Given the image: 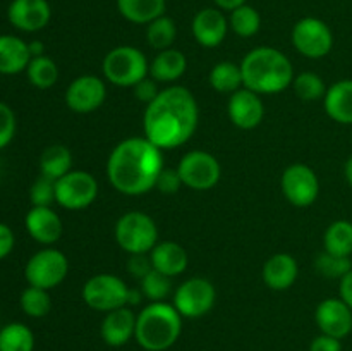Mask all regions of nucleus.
I'll return each instance as SVG.
<instances>
[{"label": "nucleus", "mask_w": 352, "mask_h": 351, "mask_svg": "<svg viewBox=\"0 0 352 351\" xmlns=\"http://www.w3.org/2000/svg\"><path fill=\"white\" fill-rule=\"evenodd\" d=\"M198 120L199 109L195 95L186 86H168L160 89L157 98L144 109V138L160 150H172L191 140Z\"/></svg>", "instance_id": "1"}, {"label": "nucleus", "mask_w": 352, "mask_h": 351, "mask_svg": "<svg viewBox=\"0 0 352 351\" xmlns=\"http://www.w3.org/2000/svg\"><path fill=\"white\" fill-rule=\"evenodd\" d=\"M162 151L144 136L126 138L117 143L107 160L110 184L127 196H140L153 189L164 171Z\"/></svg>", "instance_id": "2"}, {"label": "nucleus", "mask_w": 352, "mask_h": 351, "mask_svg": "<svg viewBox=\"0 0 352 351\" xmlns=\"http://www.w3.org/2000/svg\"><path fill=\"white\" fill-rule=\"evenodd\" d=\"M243 86L258 95H275L294 81V69L287 55L274 47H256L241 62Z\"/></svg>", "instance_id": "3"}, {"label": "nucleus", "mask_w": 352, "mask_h": 351, "mask_svg": "<svg viewBox=\"0 0 352 351\" xmlns=\"http://www.w3.org/2000/svg\"><path fill=\"white\" fill-rule=\"evenodd\" d=\"M182 315L174 305L151 301L136 317L134 339L144 351H167L179 341Z\"/></svg>", "instance_id": "4"}, {"label": "nucleus", "mask_w": 352, "mask_h": 351, "mask_svg": "<svg viewBox=\"0 0 352 351\" xmlns=\"http://www.w3.org/2000/svg\"><path fill=\"white\" fill-rule=\"evenodd\" d=\"M102 71L103 78L112 85L133 88L150 76V62L140 48L120 45L103 57Z\"/></svg>", "instance_id": "5"}, {"label": "nucleus", "mask_w": 352, "mask_h": 351, "mask_svg": "<svg viewBox=\"0 0 352 351\" xmlns=\"http://www.w3.org/2000/svg\"><path fill=\"white\" fill-rule=\"evenodd\" d=\"M116 241L126 253H150L158 243V227L148 213L131 210L116 224Z\"/></svg>", "instance_id": "6"}, {"label": "nucleus", "mask_w": 352, "mask_h": 351, "mask_svg": "<svg viewBox=\"0 0 352 351\" xmlns=\"http://www.w3.org/2000/svg\"><path fill=\"white\" fill-rule=\"evenodd\" d=\"M127 292L129 286L119 275L102 272L85 282L81 296L89 308L109 313L120 306H127Z\"/></svg>", "instance_id": "7"}, {"label": "nucleus", "mask_w": 352, "mask_h": 351, "mask_svg": "<svg viewBox=\"0 0 352 351\" xmlns=\"http://www.w3.org/2000/svg\"><path fill=\"white\" fill-rule=\"evenodd\" d=\"M67 257L55 248H45V250L34 253L28 260L26 268H24V275H26V281L30 282V286L47 289V291L64 282V279L67 277Z\"/></svg>", "instance_id": "8"}, {"label": "nucleus", "mask_w": 352, "mask_h": 351, "mask_svg": "<svg viewBox=\"0 0 352 351\" xmlns=\"http://www.w3.org/2000/svg\"><path fill=\"white\" fill-rule=\"evenodd\" d=\"M98 196V181L86 171H71L55 181V203L67 210H85Z\"/></svg>", "instance_id": "9"}, {"label": "nucleus", "mask_w": 352, "mask_h": 351, "mask_svg": "<svg viewBox=\"0 0 352 351\" xmlns=\"http://www.w3.org/2000/svg\"><path fill=\"white\" fill-rule=\"evenodd\" d=\"M292 45L305 57L322 58L332 52L333 33L325 21L302 17L292 28Z\"/></svg>", "instance_id": "10"}, {"label": "nucleus", "mask_w": 352, "mask_h": 351, "mask_svg": "<svg viewBox=\"0 0 352 351\" xmlns=\"http://www.w3.org/2000/svg\"><path fill=\"white\" fill-rule=\"evenodd\" d=\"M177 172L182 179V184L195 191H206L220 181L222 167L220 162L208 151L191 150L181 158Z\"/></svg>", "instance_id": "11"}, {"label": "nucleus", "mask_w": 352, "mask_h": 351, "mask_svg": "<svg viewBox=\"0 0 352 351\" xmlns=\"http://www.w3.org/2000/svg\"><path fill=\"white\" fill-rule=\"evenodd\" d=\"M217 289L208 279L191 277L182 282L174 292V303L182 319H199L213 308Z\"/></svg>", "instance_id": "12"}, {"label": "nucleus", "mask_w": 352, "mask_h": 351, "mask_svg": "<svg viewBox=\"0 0 352 351\" xmlns=\"http://www.w3.org/2000/svg\"><path fill=\"white\" fill-rule=\"evenodd\" d=\"M280 188L285 200L299 209L311 206L320 195L318 176L306 164L289 165L282 172Z\"/></svg>", "instance_id": "13"}, {"label": "nucleus", "mask_w": 352, "mask_h": 351, "mask_svg": "<svg viewBox=\"0 0 352 351\" xmlns=\"http://www.w3.org/2000/svg\"><path fill=\"white\" fill-rule=\"evenodd\" d=\"M107 100V85L95 74H82L72 79L65 92V103L76 114L98 110Z\"/></svg>", "instance_id": "14"}, {"label": "nucleus", "mask_w": 352, "mask_h": 351, "mask_svg": "<svg viewBox=\"0 0 352 351\" xmlns=\"http://www.w3.org/2000/svg\"><path fill=\"white\" fill-rule=\"evenodd\" d=\"M320 332L342 341L352 332V310L340 298H327L315 310Z\"/></svg>", "instance_id": "15"}, {"label": "nucleus", "mask_w": 352, "mask_h": 351, "mask_svg": "<svg viewBox=\"0 0 352 351\" xmlns=\"http://www.w3.org/2000/svg\"><path fill=\"white\" fill-rule=\"evenodd\" d=\"M227 114L232 124L239 129H254L261 124L265 116L263 100L258 93L241 88L230 95Z\"/></svg>", "instance_id": "16"}, {"label": "nucleus", "mask_w": 352, "mask_h": 351, "mask_svg": "<svg viewBox=\"0 0 352 351\" xmlns=\"http://www.w3.org/2000/svg\"><path fill=\"white\" fill-rule=\"evenodd\" d=\"M7 17L17 30L34 33L50 23L52 7L47 0H12Z\"/></svg>", "instance_id": "17"}, {"label": "nucleus", "mask_w": 352, "mask_h": 351, "mask_svg": "<svg viewBox=\"0 0 352 351\" xmlns=\"http://www.w3.org/2000/svg\"><path fill=\"white\" fill-rule=\"evenodd\" d=\"M191 31L195 40L205 48H215L226 40L229 31V21L219 10V7H206L192 17Z\"/></svg>", "instance_id": "18"}, {"label": "nucleus", "mask_w": 352, "mask_h": 351, "mask_svg": "<svg viewBox=\"0 0 352 351\" xmlns=\"http://www.w3.org/2000/svg\"><path fill=\"white\" fill-rule=\"evenodd\" d=\"M136 313L131 306H120L105 313L100 326V336L110 348H120L129 343L136 334Z\"/></svg>", "instance_id": "19"}, {"label": "nucleus", "mask_w": 352, "mask_h": 351, "mask_svg": "<svg viewBox=\"0 0 352 351\" xmlns=\"http://www.w3.org/2000/svg\"><path fill=\"white\" fill-rule=\"evenodd\" d=\"M24 224L30 236L41 244L57 243L64 231L60 217L54 212L52 206H33L26 213Z\"/></svg>", "instance_id": "20"}, {"label": "nucleus", "mask_w": 352, "mask_h": 351, "mask_svg": "<svg viewBox=\"0 0 352 351\" xmlns=\"http://www.w3.org/2000/svg\"><path fill=\"white\" fill-rule=\"evenodd\" d=\"M261 275H263V282L267 284V288L274 289V291H285L298 281V260L289 253L272 255L265 262Z\"/></svg>", "instance_id": "21"}, {"label": "nucleus", "mask_w": 352, "mask_h": 351, "mask_svg": "<svg viewBox=\"0 0 352 351\" xmlns=\"http://www.w3.org/2000/svg\"><path fill=\"white\" fill-rule=\"evenodd\" d=\"M150 258L155 270L170 279L184 274L189 264L188 251L175 241H158L150 251Z\"/></svg>", "instance_id": "22"}, {"label": "nucleus", "mask_w": 352, "mask_h": 351, "mask_svg": "<svg viewBox=\"0 0 352 351\" xmlns=\"http://www.w3.org/2000/svg\"><path fill=\"white\" fill-rule=\"evenodd\" d=\"M323 105L329 117L344 126H352V79H340L327 89Z\"/></svg>", "instance_id": "23"}, {"label": "nucleus", "mask_w": 352, "mask_h": 351, "mask_svg": "<svg viewBox=\"0 0 352 351\" xmlns=\"http://www.w3.org/2000/svg\"><path fill=\"white\" fill-rule=\"evenodd\" d=\"M31 58L26 41L14 34H0V74H17L24 71Z\"/></svg>", "instance_id": "24"}, {"label": "nucleus", "mask_w": 352, "mask_h": 351, "mask_svg": "<svg viewBox=\"0 0 352 351\" xmlns=\"http://www.w3.org/2000/svg\"><path fill=\"white\" fill-rule=\"evenodd\" d=\"M188 67V58L177 48H167L155 55L150 64V76L157 83H174Z\"/></svg>", "instance_id": "25"}, {"label": "nucleus", "mask_w": 352, "mask_h": 351, "mask_svg": "<svg viewBox=\"0 0 352 351\" xmlns=\"http://www.w3.org/2000/svg\"><path fill=\"white\" fill-rule=\"evenodd\" d=\"M165 0H117V10L126 21L134 24H150L164 16Z\"/></svg>", "instance_id": "26"}, {"label": "nucleus", "mask_w": 352, "mask_h": 351, "mask_svg": "<svg viewBox=\"0 0 352 351\" xmlns=\"http://www.w3.org/2000/svg\"><path fill=\"white\" fill-rule=\"evenodd\" d=\"M71 167L72 153L64 145H52V147L45 148L40 157L41 176H47V178L54 179V181H57L62 176L71 172Z\"/></svg>", "instance_id": "27"}, {"label": "nucleus", "mask_w": 352, "mask_h": 351, "mask_svg": "<svg viewBox=\"0 0 352 351\" xmlns=\"http://www.w3.org/2000/svg\"><path fill=\"white\" fill-rule=\"evenodd\" d=\"M210 85L215 92L219 93H229L232 95L234 92L241 89L243 86V71H241V64H236L232 61H222L217 62L210 71Z\"/></svg>", "instance_id": "28"}, {"label": "nucleus", "mask_w": 352, "mask_h": 351, "mask_svg": "<svg viewBox=\"0 0 352 351\" xmlns=\"http://www.w3.org/2000/svg\"><path fill=\"white\" fill-rule=\"evenodd\" d=\"M325 251L339 257L352 255V220H336L327 227L323 234Z\"/></svg>", "instance_id": "29"}, {"label": "nucleus", "mask_w": 352, "mask_h": 351, "mask_svg": "<svg viewBox=\"0 0 352 351\" xmlns=\"http://www.w3.org/2000/svg\"><path fill=\"white\" fill-rule=\"evenodd\" d=\"M34 334L21 322L7 323L0 329V351H33Z\"/></svg>", "instance_id": "30"}, {"label": "nucleus", "mask_w": 352, "mask_h": 351, "mask_svg": "<svg viewBox=\"0 0 352 351\" xmlns=\"http://www.w3.org/2000/svg\"><path fill=\"white\" fill-rule=\"evenodd\" d=\"M146 26V41L151 48L158 52L172 48V43L177 38V26H175V21L172 17L164 14Z\"/></svg>", "instance_id": "31"}, {"label": "nucleus", "mask_w": 352, "mask_h": 351, "mask_svg": "<svg viewBox=\"0 0 352 351\" xmlns=\"http://www.w3.org/2000/svg\"><path fill=\"white\" fill-rule=\"evenodd\" d=\"M28 79L33 86L40 89L52 88L58 79V67L50 57L47 55H40V57H33L28 64Z\"/></svg>", "instance_id": "32"}, {"label": "nucleus", "mask_w": 352, "mask_h": 351, "mask_svg": "<svg viewBox=\"0 0 352 351\" xmlns=\"http://www.w3.org/2000/svg\"><path fill=\"white\" fill-rule=\"evenodd\" d=\"M229 26L232 28L234 33L241 38H251L260 31L261 28V16L254 7L244 6L237 7L230 12Z\"/></svg>", "instance_id": "33"}, {"label": "nucleus", "mask_w": 352, "mask_h": 351, "mask_svg": "<svg viewBox=\"0 0 352 351\" xmlns=\"http://www.w3.org/2000/svg\"><path fill=\"white\" fill-rule=\"evenodd\" d=\"M21 308L28 317L41 319L47 317L52 310V298L47 289L30 286L21 295Z\"/></svg>", "instance_id": "34"}, {"label": "nucleus", "mask_w": 352, "mask_h": 351, "mask_svg": "<svg viewBox=\"0 0 352 351\" xmlns=\"http://www.w3.org/2000/svg\"><path fill=\"white\" fill-rule=\"evenodd\" d=\"M292 88H294L296 95L301 100L306 102H313V100H320L325 96L327 93V85L322 79V76H318L316 72L306 71L301 74L294 76V81H292Z\"/></svg>", "instance_id": "35"}, {"label": "nucleus", "mask_w": 352, "mask_h": 351, "mask_svg": "<svg viewBox=\"0 0 352 351\" xmlns=\"http://www.w3.org/2000/svg\"><path fill=\"white\" fill-rule=\"evenodd\" d=\"M315 268L320 275L327 279H342L352 268L351 257H339V255L329 253L323 250L315 258Z\"/></svg>", "instance_id": "36"}, {"label": "nucleus", "mask_w": 352, "mask_h": 351, "mask_svg": "<svg viewBox=\"0 0 352 351\" xmlns=\"http://www.w3.org/2000/svg\"><path fill=\"white\" fill-rule=\"evenodd\" d=\"M141 292L146 299L151 301H164L168 295H170L172 289V281L170 277L164 275L162 272L155 270L151 268L143 279H141V286H140Z\"/></svg>", "instance_id": "37"}, {"label": "nucleus", "mask_w": 352, "mask_h": 351, "mask_svg": "<svg viewBox=\"0 0 352 351\" xmlns=\"http://www.w3.org/2000/svg\"><path fill=\"white\" fill-rule=\"evenodd\" d=\"M30 198L33 206H50L55 202V181L47 178V176H40L36 181L33 182L30 189Z\"/></svg>", "instance_id": "38"}, {"label": "nucleus", "mask_w": 352, "mask_h": 351, "mask_svg": "<svg viewBox=\"0 0 352 351\" xmlns=\"http://www.w3.org/2000/svg\"><path fill=\"white\" fill-rule=\"evenodd\" d=\"M16 133V116L7 103L0 102V150L12 141Z\"/></svg>", "instance_id": "39"}, {"label": "nucleus", "mask_w": 352, "mask_h": 351, "mask_svg": "<svg viewBox=\"0 0 352 351\" xmlns=\"http://www.w3.org/2000/svg\"><path fill=\"white\" fill-rule=\"evenodd\" d=\"M181 186L184 184H182V179L181 176H179L177 169L164 167V171L158 176L155 188H157L158 191L165 193V195H174V193H177L179 189H181Z\"/></svg>", "instance_id": "40"}, {"label": "nucleus", "mask_w": 352, "mask_h": 351, "mask_svg": "<svg viewBox=\"0 0 352 351\" xmlns=\"http://www.w3.org/2000/svg\"><path fill=\"white\" fill-rule=\"evenodd\" d=\"M134 89V96H136L140 102L143 103H151L155 98L158 96V93H160V89H158V83L155 81L151 76H148V78H144L143 81L138 83L136 86H133Z\"/></svg>", "instance_id": "41"}, {"label": "nucleus", "mask_w": 352, "mask_h": 351, "mask_svg": "<svg viewBox=\"0 0 352 351\" xmlns=\"http://www.w3.org/2000/svg\"><path fill=\"white\" fill-rule=\"evenodd\" d=\"M151 268H153V265H151V258L148 253L131 255L129 260H127V270H129V274L133 275V277L140 279V281L151 270Z\"/></svg>", "instance_id": "42"}, {"label": "nucleus", "mask_w": 352, "mask_h": 351, "mask_svg": "<svg viewBox=\"0 0 352 351\" xmlns=\"http://www.w3.org/2000/svg\"><path fill=\"white\" fill-rule=\"evenodd\" d=\"M309 351H342V341L327 334H320L311 341Z\"/></svg>", "instance_id": "43"}, {"label": "nucleus", "mask_w": 352, "mask_h": 351, "mask_svg": "<svg viewBox=\"0 0 352 351\" xmlns=\"http://www.w3.org/2000/svg\"><path fill=\"white\" fill-rule=\"evenodd\" d=\"M14 248V233L9 226L0 222V260L6 258Z\"/></svg>", "instance_id": "44"}, {"label": "nucleus", "mask_w": 352, "mask_h": 351, "mask_svg": "<svg viewBox=\"0 0 352 351\" xmlns=\"http://www.w3.org/2000/svg\"><path fill=\"white\" fill-rule=\"evenodd\" d=\"M339 298L352 310V268L346 275H344L342 279H340Z\"/></svg>", "instance_id": "45"}, {"label": "nucleus", "mask_w": 352, "mask_h": 351, "mask_svg": "<svg viewBox=\"0 0 352 351\" xmlns=\"http://www.w3.org/2000/svg\"><path fill=\"white\" fill-rule=\"evenodd\" d=\"M213 2H215V6L219 7V9L230 10V12H232V10L237 9V7L244 6L246 0H213Z\"/></svg>", "instance_id": "46"}, {"label": "nucleus", "mask_w": 352, "mask_h": 351, "mask_svg": "<svg viewBox=\"0 0 352 351\" xmlns=\"http://www.w3.org/2000/svg\"><path fill=\"white\" fill-rule=\"evenodd\" d=\"M143 292H141V289H131L129 288V292H127V306H136L140 305L141 301H143Z\"/></svg>", "instance_id": "47"}, {"label": "nucleus", "mask_w": 352, "mask_h": 351, "mask_svg": "<svg viewBox=\"0 0 352 351\" xmlns=\"http://www.w3.org/2000/svg\"><path fill=\"white\" fill-rule=\"evenodd\" d=\"M28 47H30L31 57H40V55H43L45 47L41 41H31V43H28Z\"/></svg>", "instance_id": "48"}, {"label": "nucleus", "mask_w": 352, "mask_h": 351, "mask_svg": "<svg viewBox=\"0 0 352 351\" xmlns=\"http://www.w3.org/2000/svg\"><path fill=\"white\" fill-rule=\"evenodd\" d=\"M344 176H346L347 184H349L352 188V155L349 158H347L346 165H344Z\"/></svg>", "instance_id": "49"}]
</instances>
